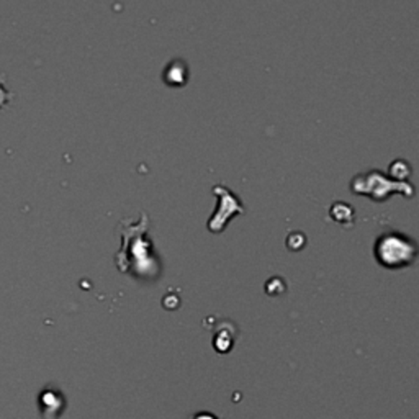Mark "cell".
<instances>
[{
  "instance_id": "6da1fadb",
  "label": "cell",
  "mask_w": 419,
  "mask_h": 419,
  "mask_svg": "<svg viewBox=\"0 0 419 419\" xmlns=\"http://www.w3.org/2000/svg\"><path fill=\"white\" fill-rule=\"evenodd\" d=\"M13 99V94L10 92V90L5 87V82H4V76L0 74V110L5 109L10 102Z\"/></svg>"
}]
</instances>
